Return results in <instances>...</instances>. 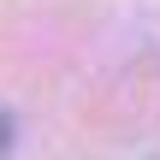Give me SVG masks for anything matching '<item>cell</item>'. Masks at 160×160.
Segmentation results:
<instances>
[{
  "label": "cell",
  "instance_id": "obj_1",
  "mask_svg": "<svg viewBox=\"0 0 160 160\" xmlns=\"http://www.w3.org/2000/svg\"><path fill=\"white\" fill-rule=\"evenodd\" d=\"M0 148H6V119H0Z\"/></svg>",
  "mask_w": 160,
  "mask_h": 160
}]
</instances>
